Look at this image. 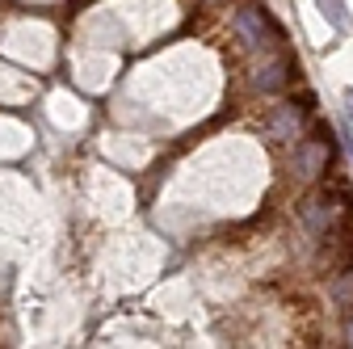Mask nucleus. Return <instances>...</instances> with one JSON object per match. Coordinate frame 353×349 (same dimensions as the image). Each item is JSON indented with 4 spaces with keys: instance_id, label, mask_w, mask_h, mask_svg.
<instances>
[{
    "instance_id": "obj_7",
    "label": "nucleus",
    "mask_w": 353,
    "mask_h": 349,
    "mask_svg": "<svg viewBox=\"0 0 353 349\" xmlns=\"http://www.w3.org/2000/svg\"><path fill=\"white\" fill-rule=\"evenodd\" d=\"M345 114H349V122H353V89H345Z\"/></svg>"
},
{
    "instance_id": "obj_4",
    "label": "nucleus",
    "mask_w": 353,
    "mask_h": 349,
    "mask_svg": "<svg viewBox=\"0 0 353 349\" xmlns=\"http://www.w3.org/2000/svg\"><path fill=\"white\" fill-rule=\"evenodd\" d=\"M324 160H328V152H324L320 143H299L294 172H299L303 181H312V177H320V172H324Z\"/></svg>"
},
{
    "instance_id": "obj_1",
    "label": "nucleus",
    "mask_w": 353,
    "mask_h": 349,
    "mask_svg": "<svg viewBox=\"0 0 353 349\" xmlns=\"http://www.w3.org/2000/svg\"><path fill=\"white\" fill-rule=\"evenodd\" d=\"M236 34H240V42L248 51L274 47V26H270V17H265V9H256V5L236 9Z\"/></svg>"
},
{
    "instance_id": "obj_8",
    "label": "nucleus",
    "mask_w": 353,
    "mask_h": 349,
    "mask_svg": "<svg viewBox=\"0 0 353 349\" xmlns=\"http://www.w3.org/2000/svg\"><path fill=\"white\" fill-rule=\"evenodd\" d=\"M206 5H223V0H206Z\"/></svg>"
},
{
    "instance_id": "obj_3",
    "label": "nucleus",
    "mask_w": 353,
    "mask_h": 349,
    "mask_svg": "<svg viewBox=\"0 0 353 349\" xmlns=\"http://www.w3.org/2000/svg\"><path fill=\"white\" fill-rule=\"evenodd\" d=\"M256 84L265 93H274L286 84V59L274 51V47H265V63H256Z\"/></svg>"
},
{
    "instance_id": "obj_2",
    "label": "nucleus",
    "mask_w": 353,
    "mask_h": 349,
    "mask_svg": "<svg viewBox=\"0 0 353 349\" xmlns=\"http://www.w3.org/2000/svg\"><path fill=\"white\" fill-rule=\"evenodd\" d=\"M299 135H303L299 110H294V106H274V114H270V139L290 143V139H299Z\"/></svg>"
},
{
    "instance_id": "obj_9",
    "label": "nucleus",
    "mask_w": 353,
    "mask_h": 349,
    "mask_svg": "<svg viewBox=\"0 0 353 349\" xmlns=\"http://www.w3.org/2000/svg\"><path fill=\"white\" fill-rule=\"evenodd\" d=\"M349 341H353V328H349Z\"/></svg>"
},
{
    "instance_id": "obj_5",
    "label": "nucleus",
    "mask_w": 353,
    "mask_h": 349,
    "mask_svg": "<svg viewBox=\"0 0 353 349\" xmlns=\"http://www.w3.org/2000/svg\"><path fill=\"white\" fill-rule=\"evenodd\" d=\"M303 219H307V228H312V232H324V228L332 223V206H328V198L303 202Z\"/></svg>"
},
{
    "instance_id": "obj_6",
    "label": "nucleus",
    "mask_w": 353,
    "mask_h": 349,
    "mask_svg": "<svg viewBox=\"0 0 353 349\" xmlns=\"http://www.w3.org/2000/svg\"><path fill=\"white\" fill-rule=\"evenodd\" d=\"M316 5H320L324 21H328L336 34H345V30H349V9H345V0H316Z\"/></svg>"
}]
</instances>
